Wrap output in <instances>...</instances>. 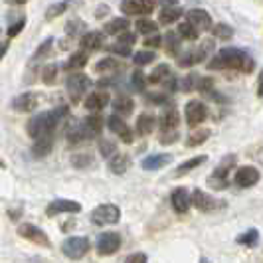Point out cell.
<instances>
[{"mask_svg": "<svg viewBox=\"0 0 263 263\" xmlns=\"http://www.w3.org/2000/svg\"><path fill=\"white\" fill-rule=\"evenodd\" d=\"M210 71H239V73H251L255 69V60L248 52L239 48H222L220 52L212 55L208 62Z\"/></svg>", "mask_w": 263, "mask_h": 263, "instance_id": "6da1fadb", "label": "cell"}, {"mask_svg": "<svg viewBox=\"0 0 263 263\" xmlns=\"http://www.w3.org/2000/svg\"><path fill=\"white\" fill-rule=\"evenodd\" d=\"M67 115H69V109L66 105H58L52 111H46V113H40L36 117H32L26 125V131L30 135V139L36 141L40 137L55 135V131L60 129V125L66 123Z\"/></svg>", "mask_w": 263, "mask_h": 263, "instance_id": "7a4b0ae2", "label": "cell"}, {"mask_svg": "<svg viewBox=\"0 0 263 263\" xmlns=\"http://www.w3.org/2000/svg\"><path fill=\"white\" fill-rule=\"evenodd\" d=\"M236 162H237L236 155H226L222 158V162L208 176V186L214 188V190H226L230 186V171L236 168Z\"/></svg>", "mask_w": 263, "mask_h": 263, "instance_id": "3957f363", "label": "cell"}, {"mask_svg": "<svg viewBox=\"0 0 263 263\" xmlns=\"http://www.w3.org/2000/svg\"><path fill=\"white\" fill-rule=\"evenodd\" d=\"M212 52H214V40H204L202 44H198L194 50L180 52V55L176 60H178V66L180 67H190L194 66V64H200V62L208 60Z\"/></svg>", "mask_w": 263, "mask_h": 263, "instance_id": "277c9868", "label": "cell"}, {"mask_svg": "<svg viewBox=\"0 0 263 263\" xmlns=\"http://www.w3.org/2000/svg\"><path fill=\"white\" fill-rule=\"evenodd\" d=\"M91 85H93L91 79L87 78L85 73H81V71H71V76H69L66 81V89H67L69 99H71V103H79V101L83 99L85 91H87Z\"/></svg>", "mask_w": 263, "mask_h": 263, "instance_id": "5b68a950", "label": "cell"}, {"mask_svg": "<svg viewBox=\"0 0 263 263\" xmlns=\"http://www.w3.org/2000/svg\"><path fill=\"white\" fill-rule=\"evenodd\" d=\"M89 250H91V241H89V237L83 236L67 237L66 241L62 243V251L69 259H81L83 255L89 253Z\"/></svg>", "mask_w": 263, "mask_h": 263, "instance_id": "8992f818", "label": "cell"}, {"mask_svg": "<svg viewBox=\"0 0 263 263\" xmlns=\"http://www.w3.org/2000/svg\"><path fill=\"white\" fill-rule=\"evenodd\" d=\"M158 0H121V12L127 16H148L157 8Z\"/></svg>", "mask_w": 263, "mask_h": 263, "instance_id": "52a82bcc", "label": "cell"}, {"mask_svg": "<svg viewBox=\"0 0 263 263\" xmlns=\"http://www.w3.org/2000/svg\"><path fill=\"white\" fill-rule=\"evenodd\" d=\"M121 218V210L115 204H101L91 212V222L95 226H109L117 224Z\"/></svg>", "mask_w": 263, "mask_h": 263, "instance_id": "ba28073f", "label": "cell"}, {"mask_svg": "<svg viewBox=\"0 0 263 263\" xmlns=\"http://www.w3.org/2000/svg\"><path fill=\"white\" fill-rule=\"evenodd\" d=\"M184 117H186V125L188 127H198V125H202L206 117H208V107L204 101H188V105L184 109Z\"/></svg>", "mask_w": 263, "mask_h": 263, "instance_id": "9c48e42d", "label": "cell"}, {"mask_svg": "<svg viewBox=\"0 0 263 263\" xmlns=\"http://www.w3.org/2000/svg\"><path fill=\"white\" fill-rule=\"evenodd\" d=\"M121 234L119 232H103L97 237V253L99 255H113L115 251L121 250Z\"/></svg>", "mask_w": 263, "mask_h": 263, "instance_id": "30bf717a", "label": "cell"}, {"mask_svg": "<svg viewBox=\"0 0 263 263\" xmlns=\"http://www.w3.org/2000/svg\"><path fill=\"white\" fill-rule=\"evenodd\" d=\"M18 236L32 241V243H36V246H42V248H52V241H50V237L46 236V232L40 230L38 226L34 224H22L18 228Z\"/></svg>", "mask_w": 263, "mask_h": 263, "instance_id": "8fae6325", "label": "cell"}, {"mask_svg": "<svg viewBox=\"0 0 263 263\" xmlns=\"http://www.w3.org/2000/svg\"><path fill=\"white\" fill-rule=\"evenodd\" d=\"M81 212V204L73 202V200H67V198H55L48 204L46 208V216L53 218V216H60V214H79Z\"/></svg>", "mask_w": 263, "mask_h": 263, "instance_id": "7c38bea8", "label": "cell"}, {"mask_svg": "<svg viewBox=\"0 0 263 263\" xmlns=\"http://www.w3.org/2000/svg\"><path fill=\"white\" fill-rule=\"evenodd\" d=\"M259 178H261V174H259L257 168H253V166H239L234 172L232 180L239 188H251V186H255L259 182Z\"/></svg>", "mask_w": 263, "mask_h": 263, "instance_id": "4fadbf2b", "label": "cell"}, {"mask_svg": "<svg viewBox=\"0 0 263 263\" xmlns=\"http://www.w3.org/2000/svg\"><path fill=\"white\" fill-rule=\"evenodd\" d=\"M192 202H194V206H196L200 212H214V210L224 208V202H222V200L212 198L210 194H206V192L200 190V188L192 192Z\"/></svg>", "mask_w": 263, "mask_h": 263, "instance_id": "5bb4252c", "label": "cell"}, {"mask_svg": "<svg viewBox=\"0 0 263 263\" xmlns=\"http://www.w3.org/2000/svg\"><path fill=\"white\" fill-rule=\"evenodd\" d=\"M178 123H180V115H178L176 107L166 103L158 117V131H174V129H178Z\"/></svg>", "mask_w": 263, "mask_h": 263, "instance_id": "9a60e30c", "label": "cell"}, {"mask_svg": "<svg viewBox=\"0 0 263 263\" xmlns=\"http://www.w3.org/2000/svg\"><path fill=\"white\" fill-rule=\"evenodd\" d=\"M66 137H67V143H69V145H79V143H85V141L93 139V135H91V131H89V127L85 125V121L69 125V127H67Z\"/></svg>", "mask_w": 263, "mask_h": 263, "instance_id": "2e32d148", "label": "cell"}, {"mask_svg": "<svg viewBox=\"0 0 263 263\" xmlns=\"http://www.w3.org/2000/svg\"><path fill=\"white\" fill-rule=\"evenodd\" d=\"M171 204L176 214H186V212L190 210V206H194L192 194H190L186 188H176V190H172Z\"/></svg>", "mask_w": 263, "mask_h": 263, "instance_id": "e0dca14e", "label": "cell"}, {"mask_svg": "<svg viewBox=\"0 0 263 263\" xmlns=\"http://www.w3.org/2000/svg\"><path fill=\"white\" fill-rule=\"evenodd\" d=\"M105 123H107V127H109V131L119 135V139H121L123 143H133V131L129 129V125L125 123V119H121L119 115H111Z\"/></svg>", "mask_w": 263, "mask_h": 263, "instance_id": "ac0fdd59", "label": "cell"}, {"mask_svg": "<svg viewBox=\"0 0 263 263\" xmlns=\"http://www.w3.org/2000/svg\"><path fill=\"white\" fill-rule=\"evenodd\" d=\"M184 16H186V20L192 22L200 32H208V30H212V26H214L210 14L206 12V10H202V8H192V10H188Z\"/></svg>", "mask_w": 263, "mask_h": 263, "instance_id": "d6986e66", "label": "cell"}, {"mask_svg": "<svg viewBox=\"0 0 263 263\" xmlns=\"http://www.w3.org/2000/svg\"><path fill=\"white\" fill-rule=\"evenodd\" d=\"M38 107V95L32 91H26L22 95H18L16 99L12 101V109L18 111V113H30Z\"/></svg>", "mask_w": 263, "mask_h": 263, "instance_id": "ffe728a7", "label": "cell"}, {"mask_svg": "<svg viewBox=\"0 0 263 263\" xmlns=\"http://www.w3.org/2000/svg\"><path fill=\"white\" fill-rule=\"evenodd\" d=\"M103 44H105V34L103 32H85L79 38V46L87 52H95V50L103 48Z\"/></svg>", "mask_w": 263, "mask_h": 263, "instance_id": "44dd1931", "label": "cell"}, {"mask_svg": "<svg viewBox=\"0 0 263 263\" xmlns=\"http://www.w3.org/2000/svg\"><path fill=\"white\" fill-rule=\"evenodd\" d=\"M109 101H111V97H109L107 91H93L85 97L83 105H85V109H89V111H101V109H105L109 105Z\"/></svg>", "mask_w": 263, "mask_h": 263, "instance_id": "7402d4cb", "label": "cell"}, {"mask_svg": "<svg viewBox=\"0 0 263 263\" xmlns=\"http://www.w3.org/2000/svg\"><path fill=\"white\" fill-rule=\"evenodd\" d=\"M171 162H172V155L160 153V155H151V157H146L145 160L141 162V166H143L145 171H160V168L168 166Z\"/></svg>", "mask_w": 263, "mask_h": 263, "instance_id": "603a6c76", "label": "cell"}, {"mask_svg": "<svg viewBox=\"0 0 263 263\" xmlns=\"http://www.w3.org/2000/svg\"><path fill=\"white\" fill-rule=\"evenodd\" d=\"M53 141H55V135H50V137H40L34 141L32 145V157L34 158H44L52 153L53 148Z\"/></svg>", "mask_w": 263, "mask_h": 263, "instance_id": "cb8c5ba5", "label": "cell"}, {"mask_svg": "<svg viewBox=\"0 0 263 263\" xmlns=\"http://www.w3.org/2000/svg\"><path fill=\"white\" fill-rule=\"evenodd\" d=\"M109 160V171L113 174H125L131 166V157L129 155H123V153H115Z\"/></svg>", "mask_w": 263, "mask_h": 263, "instance_id": "d4e9b609", "label": "cell"}, {"mask_svg": "<svg viewBox=\"0 0 263 263\" xmlns=\"http://www.w3.org/2000/svg\"><path fill=\"white\" fill-rule=\"evenodd\" d=\"M87 60H89V55H87V50H79V52H73L69 55V60H67L66 64H64V69L66 71H79L81 67L87 66Z\"/></svg>", "mask_w": 263, "mask_h": 263, "instance_id": "484cf974", "label": "cell"}, {"mask_svg": "<svg viewBox=\"0 0 263 263\" xmlns=\"http://www.w3.org/2000/svg\"><path fill=\"white\" fill-rule=\"evenodd\" d=\"M172 76H174V73H172L171 66H166V64H158V66L153 69V73L148 76V83H153V85H164Z\"/></svg>", "mask_w": 263, "mask_h": 263, "instance_id": "4316f807", "label": "cell"}, {"mask_svg": "<svg viewBox=\"0 0 263 263\" xmlns=\"http://www.w3.org/2000/svg\"><path fill=\"white\" fill-rule=\"evenodd\" d=\"M158 121L153 115H148V113H143L141 117L137 119V127H135V131L137 135H141V137H146V135H151V133L157 129Z\"/></svg>", "mask_w": 263, "mask_h": 263, "instance_id": "83f0119b", "label": "cell"}, {"mask_svg": "<svg viewBox=\"0 0 263 263\" xmlns=\"http://www.w3.org/2000/svg\"><path fill=\"white\" fill-rule=\"evenodd\" d=\"M184 10L176 4V6H166V8H162L160 14H158V22L162 24V26H171L172 22H176L180 16H184Z\"/></svg>", "mask_w": 263, "mask_h": 263, "instance_id": "f1b7e54d", "label": "cell"}, {"mask_svg": "<svg viewBox=\"0 0 263 263\" xmlns=\"http://www.w3.org/2000/svg\"><path fill=\"white\" fill-rule=\"evenodd\" d=\"M180 42H182V36H180L178 32H166V36H164L166 53L178 58V55H180V50H182V44H180Z\"/></svg>", "mask_w": 263, "mask_h": 263, "instance_id": "f546056e", "label": "cell"}, {"mask_svg": "<svg viewBox=\"0 0 263 263\" xmlns=\"http://www.w3.org/2000/svg\"><path fill=\"white\" fill-rule=\"evenodd\" d=\"M129 30V20L123 16V18H113V20H109L105 24V34L109 36H119V34H123V32H127Z\"/></svg>", "mask_w": 263, "mask_h": 263, "instance_id": "4dcf8cb0", "label": "cell"}, {"mask_svg": "<svg viewBox=\"0 0 263 263\" xmlns=\"http://www.w3.org/2000/svg\"><path fill=\"white\" fill-rule=\"evenodd\" d=\"M208 160V157L206 155H198V157L190 158V160H186V162H182L178 168H176V172H174V176H184V174H188L190 171H194V168H198V166H202L204 162Z\"/></svg>", "mask_w": 263, "mask_h": 263, "instance_id": "1f68e13d", "label": "cell"}, {"mask_svg": "<svg viewBox=\"0 0 263 263\" xmlns=\"http://www.w3.org/2000/svg\"><path fill=\"white\" fill-rule=\"evenodd\" d=\"M123 69V64L117 62V60H113V58H105V60H101V62H97L95 64V71L97 73H117Z\"/></svg>", "mask_w": 263, "mask_h": 263, "instance_id": "d6a6232c", "label": "cell"}, {"mask_svg": "<svg viewBox=\"0 0 263 263\" xmlns=\"http://www.w3.org/2000/svg\"><path fill=\"white\" fill-rule=\"evenodd\" d=\"M85 28H87V24H85L83 20L73 18V20H69V22L66 24V36L69 40H78L85 34Z\"/></svg>", "mask_w": 263, "mask_h": 263, "instance_id": "836d02e7", "label": "cell"}, {"mask_svg": "<svg viewBox=\"0 0 263 263\" xmlns=\"http://www.w3.org/2000/svg\"><path fill=\"white\" fill-rule=\"evenodd\" d=\"M133 107H135V103H133V99L129 97V95H119L117 99L113 101V109L117 111L119 115H125V117H129L133 113Z\"/></svg>", "mask_w": 263, "mask_h": 263, "instance_id": "e575fe53", "label": "cell"}, {"mask_svg": "<svg viewBox=\"0 0 263 263\" xmlns=\"http://www.w3.org/2000/svg\"><path fill=\"white\" fill-rule=\"evenodd\" d=\"M76 2H78V0H62V2L52 4V6L46 10V20H48V22H50V20H55L58 16H62V14L66 12L71 4H76Z\"/></svg>", "mask_w": 263, "mask_h": 263, "instance_id": "d590c367", "label": "cell"}, {"mask_svg": "<svg viewBox=\"0 0 263 263\" xmlns=\"http://www.w3.org/2000/svg\"><path fill=\"white\" fill-rule=\"evenodd\" d=\"M178 34L182 36V40H188V42H196L200 38V30L192 22H188V20L178 24Z\"/></svg>", "mask_w": 263, "mask_h": 263, "instance_id": "8d00e7d4", "label": "cell"}, {"mask_svg": "<svg viewBox=\"0 0 263 263\" xmlns=\"http://www.w3.org/2000/svg\"><path fill=\"white\" fill-rule=\"evenodd\" d=\"M210 135H212L210 129H200V131L192 133V135H188V139H186V146H188V148H194V146L204 145V143L210 139Z\"/></svg>", "mask_w": 263, "mask_h": 263, "instance_id": "74e56055", "label": "cell"}, {"mask_svg": "<svg viewBox=\"0 0 263 263\" xmlns=\"http://www.w3.org/2000/svg\"><path fill=\"white\" fill-rule=\"evenodd\" d=\"M236 241L239 246H246V248H253V246H257V241H259V232L255 230V228H251V230H246L243 234H239L236 237Z\"/></svg>", "mask_w": 263, "mask_h": 263, "instance_id": "f35d334b", "label": "cell"}, {"mask_svg": "<svg viewBox=\"0 0 263 263\" xmlns=\"http://www.w3.org/2000/svg\"><path fill=\"white\" fill-rule=\"evenodd\" d=\"M52 44H53V38H46L42 44H40L38 50H36L34 55H32V64H34V66L40 64L42 60H46V58L50 55V52H52Z\"/></svg>", "mask_w": 263, "mask_h": 263, "instance_id": "ab89813d", "label": "cell"}, {"mask_svg": "<svg viewBox=\"0 0 263 263\" xmlns=\"http://www.w3.org/2000/svg\"><path fill=\"white\" fill-rule=\"evenodd\" d=\"M212 34H214V38L228 42V40L234 38V28L230 26V24H226V22H218V24L212 26Z\"/></svg>", "mask_w": 263, "mask_h": 263, "instance_id": "60d3db41", "label": "cell"}, {"mask_svg": "<svg viewBox=\"0 0 263 263\" xmlns=\"http://www.w3.org/2000/svg\"><path fill=\"white\" fill-rule=\"evenodd\" d=\"M93 162H95V160H93L91 153H76V155L71 157V164H73L76 168H79V171L93 166Z\"/></svg>", "mask_w": 263, "mask_h": 263, "instance_id": "b9f144b4", "label": "cell"}, {"mask_svg": "<svg viewBox=\"0 0 263 263\" xmlns=\"http://www.w3.org/2000/svg\"><path fill=\"white\" fill-rule=\"evenodd\" d=\"M83 121H85V125L89 127V131H91L93 137H99V135H101V131H103V117H101L99 113L89 115V117H85Z\"/></svg>", "mask_w": 263, "mask_h": 263, "instance_id": "7bdbcfd3", "label": "cell"}, {"mask_svg": "<svg viewBox=\"0 0 263 263\" xmlns=\"http://www.w3.org/2000/svg\"><path fill=\"white\" fill-rule=\"evenodd\" d=\"M58 64H48V66L42 67V81L46 85H53L58 81Z\"/></svg>", "mask_w": 263, "mask_h": 263, "instance_id": "ee69618b", "label": "cell"}, {"mask_svg": "<svg viewBox=\"0 0 263 263\" xmlns=\"http://www.w3.org/2000/svg\"><path fill=\"white\" fill-rule=\"evenodd\" d=\"M146 81H148V78H145V73H143V69H135L131 76V85L135 91L143 93L146 87Z\"/></svg>", "mask_w": 263, "mask_h": 263, "instance_id": "f6af8a7d", "label": "cell"}, {"mask_svg": "<svg viewBox=\"0 0 263 263\" xmlns=\"http://www.w3.org/2000/svg\"><path fill=\"white\" fill-rule=\"evenodd\" d=\"M146 103H151V105H166V103H171V93H166L164 89L160 93H148L146 95Z\"/></svg>", "mask_w": 263, "mask_h": 263, "instance_id": "bcb514c9", "label": "cell"}, {"mask_svg": "<svg viewBox=\"0 0 263 263\" xmlns=\"http://www.w3.org/2000/svg\"><path fill=\"white\" fill-rule=\"evenodd\" d=\"M198 81H200V76H198V73H188V76L182 79V83H180V89L186 93L198 91Z\"/></svg>", "mask_w": 263, "mask_h": 263, "instance_id": "7dc6e473", "label": "cell"}, {"mask_svg": "<svg viewBox=\"0 0 263 263\" xmlns=\"http://www.w3.org/2000/svg\"><path fill=\"white\" fill-rule=\"evenodd\" d=\"M137 32L139 34H157V22L148 18H139L137 20Z\"/></svg>", "mask_w": 263, "mask_h": 263, "instance_id": "c3c4849f", "label": "cell"}, {"mask_svg": "<svg viewBox=\"0 0 263 263\" xmlns=\"http://www.w3.org/2000/svg\"><path fill=\"white\" fill-rule=\"evenodd\" d=\"M157 55L155 52H151V50H146V52H137L133 55V62H135V66L137 67H143V66H148L153 60H155Z\"/></svg>", "mask_w": 263, "mask_h": 263, "instance_id": "681fc988", "label": "cell"}, {"mask_svg": "<svg viewBox=\"0 0 263 263\" xmlns=\"http://www.w3.org/2000/svg\"><path fill=\"white\" fill-rule=\"evenodd\" d=\"M131 48L133 46H129V44H123V42H115V44H111L107 50H109V53H115V55H121V58H127V55H131Z\"/></svg>", "mask_w": 263, "mask_h": 263, "instance_id": "f907efd6", "label": "cell"}, {"mask_svg": "<svg viewBox=\"0 0 263 263\" xmlns=\"http://www.w3.org/2000/svg\"><path fill=\"white\" fill-rule=\"evenodd\" d=\"M99 153L105 158H111L117 153V145H115L113 141H109V139H101V141H99Z\"/></svg>", "mask_w": 263, "mask_h": 263, "instance_id": "816d5d0a", "label": "cell"}, {"mask_svg": "<svg viewBox=\"0 0 263 263\" xmlns=\"http://www.w3.org/2000/svg\"><path fill=\"white\" fill-rule=\"evenodd\" d=\"M121 81H123L121 71H117V73H109V78L99 79L97 85H99V87H117V85H121Z\"/></svg>", "mask_w": 263, "mask_h": 263, "instance_id": "f5cc1de1", "label": "cell"}, {"mask_svg": "<svg viewBox=\"0 0 263 263\" xmlns=\"http://www.w3.org/2000/svg\"><path fill=\"white\" fill-rule=\"evenodd\" d=\"M176 141H178V129L158 133V143H160V145H172V143H176Z\"/></svg>", "mask_w": 263, "mask_h": 263, "instance_id": "db71d44e", "label": "cell"}, {"mask_svg": "<svg viewBox=\"0 0 263 263\" xmlns=\"http://www.w3.org/2000/svg\"><path fill=\"white\" fill-rule=\"evenodd\" d=\"M24 26H26V18H18L16 22H12L10 26H8V32H6V36H8V40L16 38L22 30H24Z\"/></svg>", "mask_w": 263, "mask_h": 263, "instance_id": "11a10c76", "label": "cell"}, {"mask_svg": "<svg viewBox=\"0 0 263 263\" xmlns=\"http://www.w3.org/2000/svg\"><path fill=\"white\" fill-rule=\"evenodd\" d=\"M162 42H164V38H160L158 34H153V36H148V38L145 40V46L151 48V50H155V48H160V46H162Z\"/></svg>", "mask_w": 263, "mask_h": 263, "instance_id": "9f6ffc18", "label": "cell"}, {"mask_svg": "<svg viewBox=\"0 0 263 263\" xmlns=\"http://www.w3.org/2000/svg\"><path fill=\"white\" fill-rule=\"evenodd\" d=\"M119 42H123V44H129V46H133L135 42H137V34H133V32H123V34H119Z\"/></svg>", "mask_w": 263, "mask_h": 263, "instance_id": "6f0895ef", "label": "cell"}, {"mask_svg": "<svg viewBox=\"0 0 263 263\" xmlns=\"http://www.w3.org/2000/svg\"><path fill=\"white\" fill-rule=\"evenodd\" d=\"M125 261H129V263H133V261H148V255L146 253H131V255H127L125 257Z\"/></svg>", "mask_w": 263, "mask_h": 263, "instance_id": "680465c9", "label": "cell"}, {"mask_svg": "<svg viewBox=\"0 0 263 263\" xmlns=\"http://www.w3.org/2000/svg\"><path fill=\"white\" fill-rule=\"evenodd\" d=\"M107 12H109V6H107V4H101V6L97 8V14H95V16H97V18H103Z\"/></svg>", "mask_w": 263, "mask_h": 263, "instance_id": "91938a15", "label": "cell"}, {"mask_svg": "<svg viewBox=\"0 0 263 263\" xmlns=\"http://www.w3.org/2000/svg\"><path fill=\"white\" fill-rule=\"evenodd\" d=\"M257 95L263 97V69H261V73H259V79H257Z\"/></svg>", "mask_w": 263, "mask_h": 263, "instance_id": "94428289", "label": "cell"}, {"mask_svg": "<svg viewBox=\"0 0 263 263\" xmlns=\"http://www.w3.org/2000/svg\"><path fill=\"white\" fill-rule=\"evenodd\" d=\"M158 4H160L162 8H166V6H176L178 0H158Z\"/></svg>", "mask_w": 263, "mask_h": 263, "instance_id": "6125c7cd", "label": "cell"}, {"mask_svg": "<svg viewBox=\"0 0 263 263\" xmlns=\"http://www.w3.org/2000/svg\"><path fill=\"white\" fill-rule=\"evenodd\" d=\"M8 216H10V220H18V216H20V208H18V210H10L8 212Z\"/></svg>", "mask_w": 263, "mask_h": 263, "instance_id": "be15d7a7", "label": "cell"}, {"mask_svg": "<svg viewBox=\"0 0 263 263\" xmlns=\"http://www.w3.org/2000/svg\"><path fill=\"white\" fill-rule=\"evenodd\" d=\"M8 4H14V6H22V4H26L28 0H6Z\"/></svg>", "mask_w": 263, "mask_h": 263, "instance_id": "e7e4bbea", "label": "cell"}, {"mask_svg": "<svg viewBox=\"0 0 263 263\" xmlns=\"http://www.w3.org/2000/svg\"><path fill=\"white\" fill-rule=\"evenodd\" d=\"M255 158H257V160H259V162L263 164V148H259V151H257V155H255Z\"/></svg>", "mask_w": 263, "mask_h": 263, "instance_id": "03108f58", "label": "cell"}, {"mask_svg": "<svg viewBox=\"0 0 263 263\" xmlns=\"http://www.w3.org/2000/svg\"><path fill=\"white\" fill-rule=\"evenodd\" d=\"M6 52H8V42L2 44V55H6Z\"/></svg>", "mask_w": 263, "mask_h": 263, "instance_id": "003e7915", "label": "cell"}]
</instances>
